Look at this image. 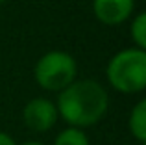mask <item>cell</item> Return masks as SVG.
<instances>
[{
    "mask_svg": "<svg viewBox=\"0 0 146 145\" xmlns=\"http://www.w3.org/2000/svg\"><path fill=\"white\" fill-rule=\"evenodd\" d=\"M107 82L126 95L143 93L146 87V50L124 48L107 63Z\"/></svg>",
    "mask_w": 146,
    "mask_h": 145,
    "instance_id": "7a4b0ae2",
    "label": "cell"
},
{
    "mask_svg": "<svg viewBox=\"0 0 146 145\" xmlns=\"http://www.w3.org/2000/svg\"><path fill=\"white\" fill-rule=\"evenodd\" d=\"M22 145H44V143H41V142H33V140H32V142H24Z\"/></svg>",
    "mask_w": 146,
    "mask_h": 145,
    "instance_id": "30bf717a",
    "label": "cell"
},
{
    "mask_svg": "<svg viewBox=\"0 0 146 145\" xmlns=\"http://www.w3.org/2000/svg\"><path fill=\"white\" fill-rule=\"evenodd\" d=\"M141 145H144V143H141Z\"/></svg>",
    "mask_w": 146,
    "mask_h": 145,
    "instance_id": "7c38bea8",
    "label": "cell"
},
{
    "mask_svg": "<svg viewBox=\"0 0 146 145\" xmlns=\"http://www.w3.org/2000/svg\"><path fill=\"white\" fill-rule=\"evenodd\" d=\"M57 117L56 104L43 97L32 99L22 110V121L33 132H48L57 123Z\"/></svg>",
    "mask_w": 146,
    "mask_h": 145,
    "instance_id": "277c9868",
    "label": "cell"
},
{
    "mask_svg": "<svg viewBox=\"0 0 146 145\" xmlns=\"http://www.w3.org/2000/svg\"><path fill=\"white\" fill-rule=\"evenodd\" d=\"M128 127L131 136L137 140L139 143L146 142V101H139L135 106H133L131 113H129V121Z\"/></svg>",
    "mask_w": 146,
    "mask_h": 145,
    "instance_id": "8992f818",
    "label": "cell"
},
{
    "mask_svg": "<svg viewBox=\"0 0 146 145\" xmlns=\"http://www.w3.org/2000/svg\"><path fill=\"white\" fill-rule=\"evenodd\" d=\"M131 39L137 45V48L146 50V13H139L135 19L131 21Z\"/></svg>",
    "mask_w": 146,
    "mask_h": 145,
    "instance_id": "ba28073f",
    "label": "cell"
},
{
    "mask_svg": "<svg viewBox=\"0 0 146 145\" xmlns=\"http://www.w3.org/2000/svg\"><path fill=\"white\" fill-rule=\"evenodd\" d=\"M57 115L74 128L96 125L109 108V95L96 80H74L57 97Z\"/></svg>",
    "mask_w": 146,
    "mask_h": 145,
    "instance_id": "6da1fadb",
    "label": "cell"
},
{
    "mask_svg": "<svg viewBox=\"0 0 146 145\" xmlns=\"http://www.w3.org/2000/svg\"><path fill=\"white\" fill-rule=\"evenodd\" d=\"M54 145H89V138L82 128L68 127L56 136Z\"/></svg>",
    "mask_w": 146,
    "mask_h": 145,
    "instance_id": "52a82bcc",
    "label": "cell"
},
{
    "mask_svg": "<svg viewBox=\"0 0 146 145\" xmlns=\"http://www.w3.org/2000/svg\"><path fill=\"white\" fill-rule=\"evenodd\" d=\"M35 82L46 91H61L78 75L76 60L65 50H50L35 63Z\"/></svg>",
    "mask_w": 146,
    "mask_h": 145,
    "instance_id": "3957f363",
    "label": "cell"
},
{
    "mask_svg": "<svg viewBox=\"0 0 146 145\" xmlns=\"http://www.w3.org/2000/svg\"><path fill=\"white\" fill-rule=\"evenodd\" d=\"M4 2H7V0H0V4H4Z\"/></svg>",
    "mask_w": 146,
    "mask_h": 145,
    "instance_id": "8fae6325",
    "label": "cell"
},
{
    "mask_svg": "<svg viewBox=\"0 0 146 145\" xmlns=\"http://www.w3.org/2000/svg\"><path fill=\"white\" fill-rule=\"evenodd\" d=\"M135 0H93L94 17L106 26H117L133 13Z\"/></svg>",
    "mask_w": 146,
    "mask_h": 145,
    "instance_id": "5b68a950",
    "label": "cell"
},
{
    "mask_svg": "<svg viewBox=\"0 0 146 145\" xmlns=\"http://www.w3.org/2000/svg\"><path fill=\"white\" fill-rule=\"evenodd\" d=\"M0 145H17V143H15V140L11 138L9 134H6V132L0 130Z\"/></svg>",
    "mask_w": 146,
    "mask_h": 145,
    "instance_id": "9c48e42d",
    "label": "cell"
}]
</instances>
